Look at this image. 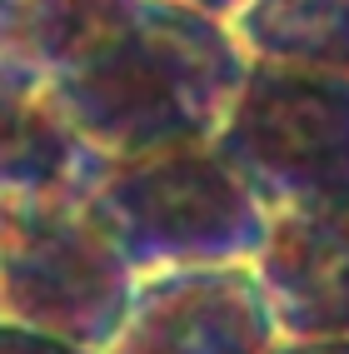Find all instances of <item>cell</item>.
<instances>
[{"mask_svg": "<svg viewBox=\"0 0 349 354\" xmlns=\"http://www.w3.org/2000/svg\"><path fill=\"white\" fill-rule=\"evenodd\" d=\"M180 6L205 10V15H215V20H235V15L245 10V0H180Z\"/></svg>", "mask_w": 349, "mask_h": 354, "instance_id": "8fae6325", "label": "cell"}, {"mask_svg": "<svg viewBox=\"0 0 349 354\" xmlns=\"http://www.w3.org/2000/svg\"><path fill=\"white\" fill-rule=\"evenodd\" d=\"M279 339L254 265H175L135 279L105 354H270Z\"/></svg>", "mask_w": 349, "mask_h": 354, "instance_id": "5b68a950", "label": "cell"}, {"mask_svg": "<svg viewBox=\"0 0 349 354\" xmlns=\"http://www.w3.org/2000/svg\"><path fill=\"white\" fill-rule=\"evenodd\" d=\"M285 339L349 335V200H299L270 209L249 259Z\"/></svg>", "mask_w": 349, "mask_h": 354, "instance_id": "8992f818", "label": "cell"}, {"mask_svg": "<svg viewBox=\"0 0 349 354\" xmlns=\"http://www.w3.org/2000/svg\"><path fill=\"white\" fill-rule=\"evenodd\" d=\"M0 354H100V349H85V344H70V339H55V335H40V329L0 319Z\"/></svg>", "mask_w": 349, "mask_h": 354, "instance_id": "9c48e42d", "label": "cell"}, {"mask_svg": "<svg viewBox=\"0 0 349 354\" xmlns=\"http://www.w3.org/2000/svg\"><path fill=\"white\" fill-rule=\"evenodd\" d=\"M90 209L115 234L135 274L175 265H249L270 209L215 140L105 160Z\"/></svg>", "mask_w": 349, "mask_h": 354, "instance_id": "7a4b0ae2", "label": "cell"}, {"mask_svg": "<svg viewBox=\"0 0 349 354\" xmlns=\"http://www.w3.org/2000/svg\"><path fill=\"white\" fill-rule=\"evenodd\" d=\"M105 170V155L55 110L45 90L0 65V209L90 195Z\"/></svg>", "mask_w": 349, "mask_h": 354, "instance_id": "52a82bcc", "label": "cell"}, {"mask_svg": "<svg viewBox=\"0 0 349 354\" xmlns=\"http://www.w3.org/2000/svg\"><path fill=\"white\" fill-rule=\"evenodd\" d=\"M215 145L265 209L349 200V75L249 60Z\"/></svg>", "mask_w": 349, "mask_h": 354, "instance_id": "277c9868", "label": "cell"}, {"mask_svg": "<svg viewBox=\"0 0 349 354\" xmlns=\"http://www.w3.org/2000/svg\"><path fill=\"white\" fill-rule=\"evenodd\" d=\"M229 30L249 60L349 75V0H245Z\"/></svg>", "mask_w": 349, "mask_h": 354, "instance_id": "ba28073f", "label": "cell"}, {"mask_svg": "<svg viewBox=\"0 0 349 354\" xmlns=\"http://www.w3.org/2000/svg\"><path fill=\"white\" fill-rule=\"evenodd\" d=\"M0 65L30 75L105 160L215 140L249 50L180 0H0Z\"/></svg>", "mask_w": 349, "mask_h": 354, "instance_id": "6da1fadb", "label": "cell"}, {"mask_svg": "<svg viewBox=\"0 0 349 354\" xmlns=\"http://www.w3.org/2000/svg\"><path fill=\"white\" fill-rule=\"evenodd\" d=\"M270 354H349V335H314V339H279Z\"/></svg>", "mask_w": 349, "mask_h": 354, "instance_id": "30bf717a", "label": "cell"}, {"mask_svg": "<svg viewBox=\"0 0 349 354\" xmlns=\"http://www.w3.org/2000/svg\"><path fill=\"white\" fill-rule=\"evenodd\" d=\"M135 265L90 209V195H55L0 209V319L85 349H110Z\"/></svg>", "mask_w": 349, "mask_h": 354, "instance_id": "3957f363", "label": "cell"}]
</instances>
